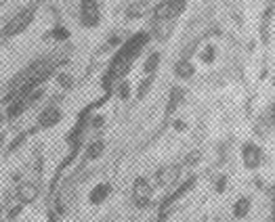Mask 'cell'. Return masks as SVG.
Returning a JSON list of instances; mask_svg holds the SVG:
<instances>
[{"instance_id":"cell-1","label":"cell","mask_w":275,"mask_h":222,"mask_svg":"<svg viewBox=\"0 0 275 222\" xmlns=\"http://www.w3.org/2000/svg\"><path fill=\"white\" fill-rule=\"evenodd\" d=\"M36 13H38V5H32V7H23L19 13L13 19L7 21V25L3 27V38H15V36H21L27 27H30L36 19Z\"/></svg>"},{"instance_id":"cell-2","label":"cell","mask_w":275,"mask_h":222,"mask_svg":"<svg viewBox=\"0 0 275 222\" xmlns=\"http://www.w3.org/2000/svg\"><path fill=\"white\" fill-rule=\"evenodd\" d=\"M187 11V0H160L151 9V19L154 21H176Z\"/></svg>"},{"instance_id":"cell-3","label":"cell","mask_w":275,"mask_h":222,"mask_svg":"<svg viewBox=\"0 0 275 222\" xmlns=\"http://www.w3.org/2000/svg\"><path fill=\"white\" fill-rule=\"evenodd\" d=\"M78 21L84 30H95L103 21V9L99 0H80Z\"/></svg>"},{"instance_id":"cell-4","label":"cell","mask_w":275,"mask_h":222,"mask_svg":"<svg viewBox=\"0 0 275 222\" xmlns=\"http://www.w3.org/2000/svg\"><path fill=\"white\" fill-rule=\"evenodd\" d=\"M154 189H156V185L151 183V178L136 176L132 187H130V199H132V203L139 207V210L149 207L151 205V197H154Z\"/></svg>"},{"instance_id":"cell-5","label":"cell","mask_w":275,"mask_h":222,"mask_svg":"<svg viewBox=\"0 0 275 222\" xmlns=\"http://www.w3.org/2000/svg\"><path fill=\"white\" fill-rule=\"evenodd\" d=\"M265 161V153H263V147L256 145L254 141H246L242 145V163L246 170L256 172L260 165Z\"/></svg>"},{"instance_id":"cell-6","label":"cell","mask_w":275,"mask_h":222,"mask_svg":"<svg viewBox=\"0 0 275 222\" xmlns=\"http://www.w3.org/2000/svg\"><path fill=\"white\" fill-rule=\"evenodd\" d=\"M36 122H38V128H40V130H51V128L59 126V124L63 122V111H61V107H57V105H47V107L38 114Z\"/></svg>"},{"instance_id":"cell-7","label":"cell","mask_w":275,"mask_h":222,"mask_svg":"<svg viewBox=\"0 0 275 222\" xmlns=\"http://www.w3.org/2000/svg\"><path fill=\"white\" fill-rule=\"evenodd\" d=\"M112 191H114L112 183H99V185H95V187L88 191V203H90V205H103V203L109 199V195H112Z\"/></svg>"},{"instance_id":"cell-8","label":"cell","mask_w":275,"mask_h":222,"mask_svg":"<svg viewBox=\"0 0 275 222\" xmlns=\"http://www.w3.org/2000/svg\"><path fill=\"white\" fill-rule=\"evenodd\" d=\"M30 109V101H27V94L25 96H17V99H13L11 103H7V120L9 122H15L19 120L25 111Z\"/></svg>"},{"instance_id":"cell-9","label":"cell","mask_w":275,"mask_h":222,"mask_svg":"<svg viewBox=\"0 0 275 222\" xmlns=\"http://www.w3.org/2000/svg\"><path fill=\"white\" fill-rule=\"evenodd\" d=\"M172 74H174L176 80L187 82V80H191V78L196 76V63L191 61V59H187V57L178 59V61L174 63V67H172Z\"/></svg>"},{"instance_id":"cell-10","label":"cell","mask_w":275,"mask_h":222,"mask_svg":"<svg viewBox=\"0 0 275 222\" xmlns=\"http://www.w3.org/2000/svg\"><path fill=\"white\" fill-rule=\"evenodd\" d=\"M38 193H40V189H38V185L34 183V180H23V183L17 187V199L23 205L34 203L36 197H38Z\"/></svg>"},{"instance_id":"cell-11","label":"cell","mask_w":275,"mask_h":222,"mask_svg":"<svg viewBox=\"0 0 275 222\" xmlns=\"http://www.w3.org/2000/svg\"><path fill=\"white\" fill-rule=\"evenodd\" d=\"M185 96H187V90L181 86V84H176L170 88V94H168V103H166V118H170L174 111L183 105L185 101Z\"/></svg>"},{"instance_id":"cell-12","label":"cell","mask_w":275,"mask_h":222,"mask_svg":"<svg viewBox=\"0 0 275 222\" xmlns=\"http://www.w3.org/2000/svg\"><path fill=\"white\" fill-rule=\"evenodd\" d=\"M178 170L181 168H176V165H168V168H162L158 174H156V187L160 189H168L176 183V178H178Z\"/></svg>"},{"instance_id":"cell-13","label":"cell","mask_w":275,"mask_h":222,"mask_svg":"<svg viewBox=\"0 0 275 222\" xmlns=\"http://www.w3.org/2000/svg\"><path fill=\"white\" fill-rule=\"evenodd\" d=\"M250 210H252V197H248V195L238 197L236 201H233V205H231V214H233V218H236V220L248 218Z\"/></svg>"},{"instance_id":"cell-14","label":"cell","mask_w":275,"mask_h":222,"mask_svg":"<svg viewBox=\"0 0 275 222\" xmlns=\"http://www.w3.org/2000/svg\"><path fill=\"white\" fill-rule=\"evenodd\" d=\"M160 61H162V52L160 50H154L151 54H147V59L143 63V74L145 76H156L158 67H160Z\"/></svg>"},{"instance_id":"cell-15","label":"cell","mask_w":275,"mask_h":222,"mask_svg":"<svg viewBox=\"0 0 275 222\" xmlns=\"http://www.w3.org/2000/svg\"><path fill=\"white\" fill-rule=\"evenodd\" d=\"M103 153H105V141L103 138H95V141L86 147L84 157H86V161H95V159H99Z\"/></svg>"},{"instance_id":"cell-16","label":"cell","mask_w":275,"mask_h":222,"mask_svg":"<svg viewBox=\"0 0 275 222\" xmlns=\"http://www.w3.org/2000/svg\"><path fill=\"white\" fill-rule=\"evenodd\" d=\"M200 61L204 63V65H210V63H214V59H216V46L214 44H208L204 50H200Z\"/></svg>"},{"instance_id":"cell-17","label":"cell","mask_w":275,"mask_h":222,"mask_svg":"<svg viewBox=\"0 0 275 222\" xmlns=\"http://www.w3.org/2000/svg\"><path fill=\"white\" fill-rule=\"evenodd\" d=\"M116 94H118V99H120V101H128V99H130L132 88H130V84H128L126 80H122L120 84L116 86Z\"/></svg>"},{"instance_id":"cell-18","label":"cell","mask_w":275,"mask_h":222,"mask_svg":"<svg viewBox=\"0 0 275 222\" xmlns=\"http://www.w3.org/2000/svg\"><path fill=\"white\" fill-rule=\"evenodd\" d=\"M51 38L57 40V42H63V40L70 38V30L63 27V25H57V27H53V30H51Z\"/></svg>"},{"instance_id":"cell-19","label":"cell","mask_w":275,"mask_h":222,"mask_svg":"<svg viewBox=\"0 0 275 222\" xmlns=\"http://www.w3.org/2000/svg\"><path fill=\"white\" fill-rule=\"evenodd\" d=\"M156 80V76H145L143 78V82H141V86H139V90H136V99H145V94L149 92V88H151V82Z\"/></svg>"},{"instance_id":"cell-20","label":"cell","mask_w":275,"mask_h":222,"mask_svg":"<svg viewBox=\"0 0 275 222\" xmlns=\"http://www.w3.org/2000/svg\"><path fill=\"white\" fill-rule=\"evenodd\" d=\"M143 5H134V7H130L128 9V13H126V19H139L141 15H143Z\"/></svg>"},{"instance_id":"cell-21","label":"cell","mask_w":275,"mask_h":222,"mask_svg":"<svg viewBox=\"0 0 275 222\" xmlns=\"http://www.w3.org/2000/svg\"><path fill=\"white\" fill-rule=\"evenodd\" d=\"M57 82H59L61 88H72V86H74V80H72L70 74H59V76H57Z\"/></svg>"},{"instance_id":"cell-22","label":"cell","mask_w":275,"mask_h":222,"mask_svg":"<svg viewBox=\"0 0 275 222\" xmlns=\"http://www.w3.org/2000/svg\"><path fill=\"white\" fill-rule=\"evenodd\" d=\"M105 126V116H97V114H95L93 118H90V128H95V130H99V128H103Z\"/></svg>"},{"instance_id":"cell-23","label":"cell","mask_w":275,"mask_h":222,"mask_svg":"<svg viewBox=\"0 0 275 222\" xmlns=\"http://www.w3.org/2000/svg\"><path fill=\"white\" fill-rule=\"evenodd\" d=\"M225 189H227V176H221V178L216 180L214 191H216V193H225Z\"/></svg>"},{"instance_id":"cell-24","label":"cell","mask_w":275,"mask_h":222,"mask_svg":"<svg viewBox=\"0 0 275 222\" xmlns=\"http://www.w3.org/2000/svg\"><path fill=\"white\" fill-rule=\"evenodd\" d=\"M172 128H174L176 132H183V130H187V122H183V120H174V122H172Z\"/></svg>"},{"instance_id":"cell-25","label":"cell","mask_w":275,"mask_h":222,"mask_svg":"<svg viewBox=\"0 0 275 222\" xmlns=\"http://www.w3.org/2000/svg\"><path fill=\"white\" fill-rule=\"evenodd\" d=\"M271 222H275V193L271 197Z\"/></svg>"},{"instance_id":"cell-26","label":"cell","mask_w":275,"mask_h":222,"mask_svg":"<svg viewBox=\"0 0 275 222\" xmlns=\"http://www.w3.org/2000/svg\"><path fill=\"white\" fill-rule=\"evenodd\" d=\"M5 122H7V116L3 114V111H0V128H3V126H5Z\"/></svg>"},{"instance_id":"cell-27","label":"cell","mask_w":275,"mask_h":222,"mask_svg":"<svg viewBox=\"0 0 275 222\" xmlns=\"http://www.w3.org/2000/svg\"><path fill=\"white\" fill-rule=\"evenodd\" d=\"M3 218H5V216H3V207H0V222H3Z\"/></svg>"},{"instance_id":"cell-28","label":"cell","mask_w":275,"mask_h":222,"mask_svg":"<svg viewBox=\"0 0 275 222\" xmlns=\"http://www.w3.org/2000/svg\"><path fill=\"white\" fill-rule=\"evenodd\" d=\"M273 84H275V76H273Z\"/></svg>"},{"instance_id":"cell-29","label":"cell","mask_w":275,"mask_h":222,"mask_svg":"<svg viewBox=\"0 0 275 222\" xmlns=\"http://www.w3.org/2000/svg\"><path fill=\"white\" fill-rule=\"evenodd\" d=\"M0 7H3V0H0Z\"/></svg>"}]
</instances>
